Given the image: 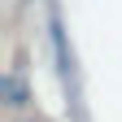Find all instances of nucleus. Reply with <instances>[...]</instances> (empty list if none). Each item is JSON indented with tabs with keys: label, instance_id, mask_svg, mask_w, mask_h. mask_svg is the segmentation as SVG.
Listing matches in <instances>:
<instances>
[{
	"label": "nucleus",
	"instance_id": "nucleus-1",
	"mask_svg": "<svg viewBox=\"0 0 122 122\" xmlns=\"http://www.w3.org/2000/svg\"><path fill=\"white\" fill-rule=\"evenodd\" d=\"M0 92H5V105H9V109H22V105H26V92H22V79H18V74H5V79H0Z\"/></svg>",
	"mask_w": 122,
	"mask_h": 122
}]
</instances>
